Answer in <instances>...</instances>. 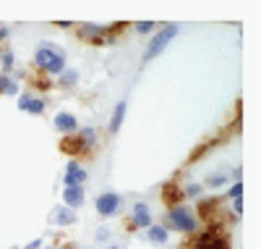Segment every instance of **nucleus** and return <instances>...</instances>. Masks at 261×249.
Listing matches in <instances>:
<instances>
[{
    "instance_id": "nucleus-1",
    "label": "nucleus",
    "mask_w": 261,
    "mask_h": 249,
    "mask_svg": "<svg viewBox=\"0 0 261 249\" xmlns=\"http://www.w3.org/2000/svg\"><path fill=\"white\" fill-rule=\"evenodd\" d=\"M37 66H42V69L47 71H60L63 69V50L55 48V45H42L40 50H37Z\"/></svg>"
},
{
    "instance_id": "nucleus-2",
    "label": "nucleus",
    "mask_w": 261,
    "mask_h": 249,
    "mask_svg": "<svg viewBox=\"0 0 261 249\" xmlns=\"http://www.w3.org/2000/svg\"><path fill=\"white\" fill-rule=\"evenodd\" d=\"M170 223L175 225V228H180V231H194L196 228V215L191 213L186 205H180V207L170 210Z\"/></svg>"
},
{
    "instance_id": "nucleus-3",
    "label": "nucleus",
    "mask_w": 261,
    "mask_h": 249,
    "mask_svg": "<svg viewBox=\"0 0 261 249\" xmlns=\"http://www.w3.org/2000/svg\"><path fill=\"white\" fill-rule=\"evenodd\" d=\"M175 32H178V29H175V26H167V29H162V32H159V34L154 37V40H152V45L147 48V60L157 58L159 52L165 50V45H167V42H170L173 37H175Z\"/></svg>"
},
{
    "instance_id": "nucleus-4",
    "label": "nucleus",
    "mask_w": 261,
    "mask_h": 249,
    "mask_svg": "<svg viewBox=\"0 0 261 249\" xmlns=\"http://www.w3.org/2000/svg\"><path fill=\"white\" fill-rule=\"evenodd\" d=\"M196 249H227V241L222 239V236H217L214 231H206V233L198 236Z\"/></svg>"
},
{
    "instance_id": "nucleus-5",
    "label": "nucleus",
    "mask_w": 261,
    "mask_h": 249,
    "mask_svg": "<svg viewBox=\"0 0 261 249\" xmlns=\"http://www.w3.org/2000/svg\"><path fill=\"white\" fill-rule=\"evenodd\" d=\"M97 210L102 215H112L120 210V197L118 194H102V197L97 199Z\"/></svg>"
},
{
    "instance_id": "nucleus-6",
    "label": "nucleus",
    "mask_w": 261,
    "mask_h": 249,
    "mask_svg": "<svg viewBox=\"0 0 261 249\" xmlns=\"http://www.w3.org/2000/svg\"><path fill=\"white\" fill-rule=\"evenodd\" d=\"M87 181V171L79 168L76 163H68V171H65V184L68 186H81Z\"/></svg>"
},
{
    "instance_id": "nucleus-7",
    "label": "nucleus",
    "mask_w": 261,
    "mask_h": 249,
    "mask_svg": "<svg viewBox=\"0 0 261 249\" xmlns=\"http://www.w3.org/2000/svg\"><path fill=\"white\" fill-rule=\"evenodd\" d=\"M63 197H65V207H76L84 202V192H81V186H65Z\"/></svg>"
},
{
    "instance_id": "nucleus-8",
    "label": "nucleus",
    "mask_w": 261,
    "mask_h": 249,
    "mask_svg": "<svg viewBox=\"0 0 261 249\" xmlns=\"http://www.w3.org/2000/svg\"><path fill=\"white\" fill-rule=\"evenodd\" d=\"M50 221L55 223V225H68V223H73V221H76V215H73L68 207H58L55 213H52Z\"/></svg>"
},
{
    "instance_id": "nucleus-9",
    "label": "nucleus",
    "mask_w": 261,
    "mask_h": 249,
    "mask_svg": "<svg viewBox=\"0 0 261 249\" xmlns=\"http://www.w3.org/2000/svg\"><path fill=\"white\" fill-rule=\"evenodd\" d=\"M19 108L21 110H29V113H42V108H44V105H42V100H37V97H21V100H19Z\"/></svg>"
},
{
    "instance_id": "nucleus-10",
    "label": "nucleus",
    "mask_w": 261,
    "mask_h": 249,
    "mask_svg": "<svg viewBox=\"0 0 261 249\" xmlns=\"http://www.w3.org/2000/svg\"><path fill=\"white\" fill-rule=\"evenodd\" d=\"M55 126L60 131H76V118L71 116V113H60V116L55 118Z\"/></svg>"
},
{
    "instance_id": "nucleus-11",
    "label": "nucleus",
    "mask_w": 261,
    "mask_h": 249,
    "mask_svg": "<svg viewBox=\"0 0 261 249\" xmlns=\"http://www.w3.org/2000/svg\"><path fill=\"white\" fill-rule=\"evenodd\" d=\"M133 218H136V225H152L147 205H133Z\"/></svg>"
},
{
    "instance_id": "nucleus-12",
    "label": "nucleus",
    "mask_w": 261,
    "mask_h": 249,
    "mask_svg": "<svg viewBox=\"0 0 261 249\" xmlns=\"http://www.w3.org/2000/svg\"><path fill=\"white\" fill-rule=\"evenodd\" d=\"M123 116H126V102H118V108H115V116H112V124H110V131H118V129H120Z\"/></svg>"
},
{
    "instance_id": "nucleus-13",
    "label": "nucleus",
    "mask_w": 261,
    "mask_h": 249,
    "mask_svg": "<svg viewBox=\"0 0 261 249\" xmlns=\"http://www.w3.org/2000/svg\"><path fill=\"white\" fill-rule=\"evenodd\" d=\"M149 239H152V241H159V244H162V241L167 239V231H165V228H159V225H152Z\"/></svg>"
},
{
    "instance_id": "nucleus-14",
    "label": "nucleus",
    "mask_w": 261,
    "mask_h": 249,
    "mask_svg": "<svg viewBox=\"0 0 261 249\" xmlns=\"http://www.w3.org/2000/svg\"><path fill=\"white\" fill-rule=\"evenodd\" d=\"M76 76H79L76 71H65L63 74V84H76Z\"/></svg>"
},
{
    "instance_id": "nucleus-15",
    "label": "nucleus",
    "mask_w": 261,
    "mask_h": 249,
    "mask_svg": "<svg viewBox=\"0 0 261 249\" xmlns=\"http://www.w3.org/2000/svg\"><path fill=\"white\" fill-rule=\"evenodd\" d=\"M240 192H243V186H240V184H235V186H233V189H230V197L240 199Z\"/></svg>"
},
{
    "instance_id": "nucleus-16",
    "label": "nucleus",
    "mask_w": 261,
    "mask_h": 249,
    "mask_svg": "<svg viewBox=\"0 0 261 249\" xmlns=\"http://www.w3.org/2000/svg\"><path fill=\"white\" fill-rule=\"evenodd\" d=\"M136 29H139L141 34H147V32H152V24H149V21H144V24H139Z\"/></svg>"
},
{
    "instance_id": "nucleus-17",
    "label": "nucleus",
    "mask_w": 261,
    "mask_h": 249,
    "mask_svg": "<svg viewBox=\"0 0 261 249\" xmlns=\"http://www.w3.org/2000/svg\"><path fill=\"white\" fill-rule=\"evenodd\" d=\"M94 137H97L94 129H87V131H84V139H87V142H94Z\"/></svg>"
},
{
    "instance_id": "nucleus-18",
    "label": "nucleus",
    "mask_w": 261,
    "mask_h": 249,
    "mask_svg": "<svg viewBox=\"0 0 261 249\" xmlns=\"http://www.w3.org/2000/svg\"><path fill=\"white\" fill-rule=\"evenodd\" d=\"M3 66H5V69H11V66H13V55H5L3 58Z\"/></svg>"
},
{
    "instance_id": "nucleus-19",
    "label": "nucleus",
    "mask_w": 261,
    "mask_h": 249,
    "mask_svg": "<svg viewBox=\"0 0 261 249\" xmlns=\"http://www.w3.org/2000/svg\"><path fill=\"white\" fill-rule=\"evenodd\" d=\"M5 92H8V95H13V92H16V84H13V81H11V84H8V81H5Z\"/></svg>"
},
{
    "instance_id": "nucleus-20",
    "label": "nucleus",
    "mask_w": 261,
    "mask_h": 249,
    "mask_svg": "<svg viewBox=\"0 0 261 249\" xmlns=\"http://www.w3.org/2000/svg\"><path fill=\"white\" fill-rule=\"evenodd\" d=\"M3 89H5V79L0 76V92H3Z\"/></svg>"
}]
</instances>
